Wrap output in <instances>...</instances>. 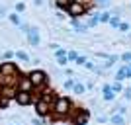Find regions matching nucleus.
<instances>
[{"instance_id": "obj_1", "label": "nucleus", "mask_w": 131, "mask_h": 125, "mask_svg": "<svg viewBox=\"0 0 131 125\" xmlns=\"http://www.w3.org/2000/svg\"><path fill=\"white\" fill-rule=\"evenodd\" d=\"M20 76L22 74H20V69L16 63H12V61L0 63V86H16Z\"/></svg>"}, {"instance_id": "obj_2", "label": "nucleus", "mask_w": 131, "mask_h": 125, "mask_svg": "<svg viewBox=\"0 0 131 125\" xmlns=\"http://www.w3.org/2000/svg\"><path fill=\"white\" fill-rule=\"evenodd\" d=\"M74 108V104H72L71 98H67V96H57V100H55V104L51 106V117L55 119H65V117H69V113H71V109Z\"/></svg>"}, {"instance_id": "obj_3", "label": "nucleus", "mask_w": 131, "mask_h": 125, "mask_svg": "<svg viewBox=\"0 0 131 125\" xmlns=\"http://www.w3.org/2000/svg\"><path fill=\"white\" fill-rule=\"evenodd\" d=\"M27 78H29V80H31V84H33V90H31L33 96H39V94H41V90L47 86V74H45L43 71H39V69L31 71L29 74H27Z\"/></svg>"}, {"instance_id": "obj_4", "label": "nucleus", "mask_w": 131, "mask_h": 125, "mask_svg": "<svg viewBox=\"0 0 131 125\" xmlns=\"http://www.w3.org/2000/svg\"><path fill=\"white\" fill-rule=\"evenodd\" d=\"M65 10H67V14L71 16V20H78V18H82L88 12V6L86 4H80V2H77V0H71Z\"/></svg>"}, {"instance_id": "obj_5", "label": "nucleus", "mask_w": 131, "mask_h": 125, "mask_svg": "<svg viewBox=\"0 0 131 125\" xmlns=\"http://www.w3.org/2000/svg\"><path fill=\"white\" fill-rule=\"evenodd\" d=\"M69 117H71V123H72V125H86V123H88V117H90V113H88V109L72 108V109H71V113H69Z\"/></svg>"}, {"instance_id": "obj_6", "label": "nucleus", "mask_w": 131, "mask_h": 125, "mask_svg": "<svg viewBox=\"0 0 131 125\" xmlns=\"http://www.w3.org/2000/svg\"><path fill=\"white\" fill-rule=\"evenodd\" d=\"M37 98H39V96H33L31 92H20V90H18L16 96H14V100H16L20 106H29V104H33Z\"/></svg>"}, {"instance_id": "obj_7", "label": "nucleus", "mask_w": 131, "mask_h": 125, "mask_svg": "<svg viewBox=\"0 0 131 125\" xmlns=\"http://www.w3.org/2000/svg\"><path fill=\"white\" fill-rule=\"evenodd\" d=\"M33 106H35V113H37V117H47V115L51 113V104L43 102L41 98L35 100V102H33Z\"/></svg>"}, {"instance_id": "obj_8", "label": "nucleus", "mask_w": 131, "mask_h": 125, "mask_svg": "<svg viewBox=\"0 0 131 125\" xmlns=\"http://www.w3.org/2000/svg\"><path fill=\"white\" fill-rule=\"evenodd\" d=\"M16 90H20V92H31V90H33V84H31V80L27 78V74H26V76H20V78H18Z\"/></svg>"}, {"instance_id": "obj_9", "label": "nucleus", "mask_w": 131, "mask_h": 125, "mask_svg": "<svg viewBox=\"0 0 131 125\" xmlns=\"http://www.w3.org/2000/svg\"><path fill=\"white\" fill-rule=\"evenodd\" d=\"M26 37H27V41H29L31 47H37L39 45V29L33 27V26H29V29L26 31Z\"/></svg>"}, {"instance_id": "obj_10", "label": "nucleus", "mask_w": 131, "mask_h": 125, "mask_svg": "<svg viewBox=\"0 0 131 125\" xmlns=\"http://www.w3.org/2000/svg\"><path fill=\"white\" fill-rule=\"evenodd\" d=\"M39 98L43 100V102H47V104H51V106H53L55 100H57V94H55L53 90H49V88H43V90H41V94H39Z\"/></svg>"}, {"instance_id": "obj_11", "label": "nucleus", "mask_w": 131, "mask_h": 125, "mask_svg": "<svg viewBox=\"0 0 131 125\" xmlns=\"http://www.w3.org/2000/svg\"><path fill=\"white\" fill-rule=\"evenodd\" d=\"M102 98H104L106 102H114V100H115V92L110 88V84H106V86H104V94H102Z\"/></svg>"}, {"instance_id": "obj_12", "label": "nucleus", "mask_w": 131, "mask_h": 125, "mask_svg": "<svg viewBox=\"0 0 131 125\" xmlns=\"http://www.w3.org/2000/svg\"><path fill=\"white\" fill-rule=\"evenodd\" d=\"M71 26L74 27V29H77L78 33H84V31L88 29V26H86V24H80L78 20H71Z\"/></svg>"}, {"instance_id": "obj_13", "label": "nucleus", "mask_w": 131, "mask_h": 125, "mask_svg": "<svg viewBox=\"0 0 131 125\" xmlns=\"http://www.w3.org/2000/svg\"><path fill=\"white\" fill-rule=\"evenodd\" d=\"M14 57H16L18 61H24V63H29V55H27L26 51H16V53H14Z\"/></svg>"}, {"instance_id": "obj_14", "label": "nucleus", "mask_w": 131, "mask_h": 125, "mask_svg": "<svg viewBox=\"0 0 131 125\" xmlns=\"http://www.w3.org/2000/svg\"><path fill=\"white\" fill-rule=\"evenodd\" d=\"M8 20H10L14 26H20V24H22V20H20V14H18V12H12V14H8Z\"/></svg>"}, {"instance_id": "obj_15", "label": "nucleus", "mask_w": 131, "mask_h": 125, "mask_svg": "<svg viewBox=\"0 0 131 125\" xmlns=\"http://www.w3.org/2000/svg\"><path fill=\"white\" fill-rule=\"evenodd\" d=\"M110 121H112L114 125H125V121H123V115H121V113L112 115V119H110Z\"/></svg>"}, {"instance_id": "obj_16", "label": "nucleus", "mask_w": 131, "mask_h": 125, "mask_svg": "<svg viewBox=\"0 0 131 125\" xmlns=\"http://www.w3.org/2000/svg\"><path fill=\"white\" fill-rule=\"evenodd\" d=\"M119 22H121V20H119V16H117V14H112V16H110V20H108V24H110L112 27H117V26H119Z\"/></svg>"}, {"instance_id": "obj_17", "label": "nucleus", "mask_w": 131, "mask_h": 125, "mask_svg": "<svg viewBox=\"0 0 131 125\" xmlns=\"http://www.w3.org/2000/svg\"><path fill=\"white\" fill-rule=\"evenodd\" d=\"M96 16H98V22H102V24H108V20H110V16H112V14H110V12H100V14H96Z\"/></svg>"}, {"instance_id": "obj_18", "label": "nucleus", "mask_w": 131, "mask_h": 125, "mask_svg": "<svg viewBox=\"0 0 131 125\" xmlns=\"http://www.w3.org/2000/svg\"><path fill=\"white\" fill-rule=\"evenodd\" d=\"M115 80H117V82L125 80V66H121V69H117V72H115Z\"/></svg>"}, {"instance_id": "obj_19", "label": "nucleus", "mask_w": 131, "mask_h": 125, "mask_svg": "<svg viewBox=\"0 0 131 125\" xmlns=\"http://www.w3.org/2000/svg\"><path fill=\"white\" fill-rule=\"evenodd\" d=\"M92 4H96L98 8H102V10H106V8L110 6V0H94Z\"/></svg>"}, {"instance_id": "obj_20", "label": "nucleus", "mask_w": 131, "mask_h": 125, "mask_svg": "<svg viewBox=\"0 0 131 125\" xmlns=\"http://www.w3.org/2000/svg\"><path fill=\"white\" fill-rule=\"evenodd\" d=\"M110 88H112V90H114L115 94H119L121 90H123V86H121V82H117V80H115V82H114V84H112Z\"/></svg>"}, {"instance_id": "obj_21", "label": "nucleus", "mask_w": 131, "mask_h": 125, "mask_svg": "<svg viewBox=\"0 0 131 125\" xmlns=\"http://www.w3.org/2000/svg\"><path fill=\"white\" fill-rule=\"evenodd\" d=\"M98 16H92V18H88V22H86V26L88 27H94V26H98Z\"/></svg>"}, {"instance_id": "obj_22", "label": "nucleus", "mask_w": 131, "mask_h": 125, "mask_svg": "<svg viewBox=\"0 0 131 125\" xmlns=\"http://www.w3.org/2000/svg\"><path fill=\"white\" fill-rule=\"evenodd\" d=\"M14 59V51H4L2 53V61H12Z\"/></svg>"}, {"instance_id": "obj_23", "label": "nucleus", "mask_w": 131, "mask_h": 125, "mask_svg": "<svg viewBox=\"0 0 131 125\" xmlns=\"http://www.w3.org/2000/svg\"><path fill=\"white\" fill-rule=\"evenodd\" d=\"M77 57H78L77 51H67V59H69V63H71V61H77Z\"/></svg>"}, {"instance_id": "obj_24", "label": "nucleus", "mask_w": 131, "mask_h": 125, "mask_svg": "<svg viewBox=\"0 0 131 125\" xmlns=\"http://www.w3.org/2000/svg\"><path fill=\"white\" fill-rule=\"evenodd\" d=\"M74 84H77V82L72 80V78H69V80H65V90H72V88H74Z\"/></svg>"}, {"instance_id": "obj_25", "label": "nucleus", "mask_w": 131, "mask_h": 125, "mask_svg": "<svg viewBox=\"0 0 131 125\" xmlns=\"http://www.w3.org/2000/svg\"><path fill=\"white\" fill-rule=\"evenodd\" d=\"M72 90H74V94H80V96H82V94H84V90H86V88L82 86V84H74V88H72Z\"/></svg>"}, {"instance_id": "obj_26", "label": "nucleus", "mask_w": 131, "mask_h": 125, "mask_svg": "<svg viewBox=\"0 0 131 125\" xmlns=\"http://www.w3.org/2000/svg\"><path fill=\"white\" fill-rule=\"evenodd\" d=\"M57 63H59L61 66H67V63H69V59H67V55H65V57H57Z\"/></svg>"}, {"instance_id": "obj_27", "label": "nucleus", "mask_w": 131, "mask_h": 125, "mask_svg": "<svg viewBox=\"0 0 131 125\" xmlns=\"http://www.w3.org/2000/svg\"><path fill=\"white\" fill-rule=\"evenodd\" d=\"M31 123L33 125H45V119H43V117H33Z\"/></svg>"}, {"instance_id": "obj_28", "label": "nucleus", "mask_w": 131, "mask_h": 125, "mask_svg": "<svg viewBox=\"0 0 131 125\" xmlns=\"http://www.w3.org/2000/svg\"><path fill=\"white\" fill-rule=\"evenodd\" d=\"M74 63H77V65H80V66H84V65H86V57H80V55H78Z\"/></svg>"}, {"instance_id": "obj_29", "label": "nucleus", "mask_w": 131, "mask_h": 125, "mask_svg": "<svg viewBox=\"0 0 131 125\" xmlns=\"http://www.w3.org/2000/svg\"><path fill=\"white\" fill-rule=\"evenodd\" d=\"M65 55H67L65 49H61V47H57V49H55V57H65Z\"/></svg>"}, {"instance_id": "obj_30", "label": "nucleus", "mask_w": 131, "mask_h": 125, "mask_svg": "<svg viewBox=\"0 0 131 125\" xmlns=\"http://www.w3.org/2000/svg\"><path fill=\"white\" fill-rule=\"evenodd\" d=\"M24 10H26V4H24V2H16V12H18V14L24 12Z\"/></svg>"}, {"instance_id": "obj_31", "label": "nucleus", "mask_w": 131, "mask_h": 125, "mask_svg": "<svg viewBox=\"0 0 131 125\" xmlns=\"http://www.w3.org/2000/svg\"><path fill=\"white\" fill-rule=\"evenodd\" d=\"M69 2H71V0H57V6H59V8H67Z\"/></svg>"}, {"instance_id": "obj_32", "label": "nucleus", "mask_w": 131, "mask_h": 125, "mask_svg": "<svg viewBox=\"0 0 131 125\" xmlns=\"http://www.w3.org/2000/svg\"><path fill=\"white\" fill-rule=\"evenodd\" d=\"M121 29V31H129V24H125V22H119V26H117Z\"/></svg>"}, {"instance_id": "obj_33", "label": "nucleus", "mask_w": 131, "mask_h": 125, "mask_svg": "<svg viewBox=\"0 0 131 125\" xmlns=\"http://www.w3.org/2000/svg\"><path fill=\"white\" fill-rule=\"evenodd\" d=\"M121 61L123 63H131V53H123L121 55Z\"/></svg>"}, {"instance_id": "obj_34", "label": "nucleus", "mask_w": 131, "mask_h": 125, "mask_svg": "<svg viewBox=\"0 0 131 125\" xmlns=\"http://www.w3.org/2000/svg\"><path fill=\"white\" fill-rule=\"evenodd\" d=\"M121 92H123V96H125V100H131V88H123Z\"/></svg>"}, {"instance_id": "obj_35", "label": "nucleus", "mask_w": 131, "mask_h": 125, "mask_svg": "<svg viewBox=\"0 0 131 125\" xmlns=\"http://www.w3.org/2000/svg\"><path fill=\"white\" fill-rule=\"evenodd\" d=\"M125 78H131V65L129 63L125 65Z\"/></svg>"}, {"instance_id": "obj_36", "label": "nucleus", "mask_w": 131, "mask_h": 125, "mask_svg": "<svg viewBox=\"0 0 131 125\" xmlns=\"http://www.w3.org/2000/svg\"><path fill=\"white\" fill-rule=\"evenodd\" d=\"M4 16H8V12H6L4 6H0V18H4Z\"/></svg>"}, {"instance_id": "obj_37", "label": "nucleus", "mask_w": 131, "mask_h": 125, "mask_svg": "<svg viewBox=\"0 0 131 125\" xmlns=\"http://www.w3.org/2000/svg\"><path fill=\"white\" fill-rule=\"evenodd\" d=\"M125 111H127V108H125V106H119V108H117V113H121V115H123Z\"/></svg>"}, {"instance_id": "obj_38", "label": "nucleus", "mask_w": 131, "mask_h": 125, "mask_svg": "<svg viewBox=\"0 0 131 125\" xmlns=\"http://www.w3.org/2000/svg\"><path fill=\"white\" fill-rule=\"evenodd\" d=\"M77 2H80V4H86L88 8H90V4H92V0H77Z\"/></svg>"}, {"instance_id": "obj_39", "label": "nucleus", "mask_w": 131, "mask_h": 125, "mask_svg": "<svg viewBox=\"0 0 131 125\" xmlns=\"http://www.w3.org/2000/svg\"><path fill=\"white\" fill-rule=\"evenodd\" d=\"M84 66H86V69H96V66H94L92 63H90V61H86V65H84Z\"/></svg>"}, {"instance_id": "obj_40", "label": "nucleus", "mask_w": 131, "mask_h": 125, "mask_svg": "<svg viewBox=\"0 0 131 125\" xmlns=\"http://www.w3.org/2000/svg\"><path fill=\"white\" fill-rule=\"evenodd\" d=\"M33 4H35V6H41V4H43V0H33Z\"/></svg>"}]
</instances>
